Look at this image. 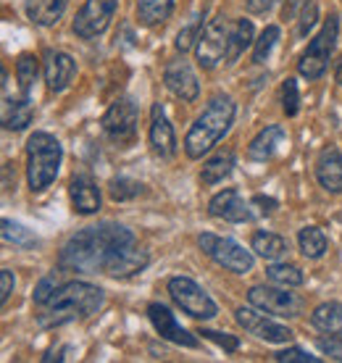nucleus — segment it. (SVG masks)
I'll return each mask as SVG.
<instances>
[{
    "label": "nucleus",
    "instance_id": "f257e3e1",
    "mask_svg": "<svg viewBox=\"0 0 342 363\" xmlns=\"http://www.w3.org/2000/svg\"><path fill=\"white\" fill-rule=\"evenodd\" d=\"M132 242H135V235L121 224L106 221L98 227H87L66 240V245L61 247V255H58V266L63 272L79 274L106 272L114 253Z\"/></svg>",
    "mask_w": 342,
    "mask_h": 363
},
{
    "label": "nucleus",
    "instance_id": "f03ea898",
    "mask_svg": "<svg viewBox=\"0 0 342 363\" xmlns=\"http://www.w3.org/2000/svg\"><path fill=\"white\" fill-rule=\"evenodd\" d=\"M100 306H103V290L100 287L87 284V281H72V284H63L61 290L50 298V303L45 306V313L37 316V324L43 329L63 327L69 321L98 313Z\"/></svg>",
    "mask_w": 342,
    "mask_h": 363
},
{
    "label": "nucleus",
    "instance_id": "7ed1b4c3",
    "mask_svg": "<svg viewBox=\"0 0 342 363\" xmlns=\"http://www.w3.org/2000/svg\"><path fill=\"white\" fill-rule=\"evenodd\" d=\"M234 111L237 108H234L232 98H226V95H216L208 103V108L195 118V124L189 127L187 137H184L187 158L198 161V158H203L208 150H214L221 143V137L232 127Z\"/></svg>",
    "mask_w": 342,
    "mask_h": 363
},
{
    "label": "nucleus",
    "instance_id": "20e7f679",
    "mask_svg": "<svg viewBox=\"0 0 342 363\" xmlns=\"http://www.w3.org/2000/svg\"><path fill=\"white\" fill-rule=\"evenodd\" d=\"M63 147L53 135L35 132L27 140V182L32 192L48 190L58 177Z\"/></svg>",
    "mask_w": 342,
    "mask_h": 363
},
{
    "label": "nucleus",
    "instance_id": "39448f33",
    "mask_svg": "<svg viewBox=\"0 0 342 363\" xmlns=\"http://www.w3.org/2000/svg\"><path fill=\"white\" fill-rule=\"evenodd\" d=\"M337 32H340V16L332 13V16L324 21L321 32L308 43V50L303 53L300 64H297V72L303 74L306 79H319L324 77L326 66H329V55L334 50V43H337Z\"/></svg>",
    "mask_w": 342,
    "mask_h": 363
},
{
    "label": "nucleus",
    "instance_id": "423d86ee",
    "mask_svg": "<svg viewBox=\"0 0 342 363\" xmlns=\"http://www.w3.org/2000/svg\"><path fill=\"white\" fill-rule=\"evenodd\" d=\"M169 295H171V300L192 318L208 321V318H214L219 313L216 303L211 300V295H208L195 279H189V277H171Z\"/></svg>",
    "mask_w": 342,
    "mask_h": 363
},
{
    "label": "nucleus",
    "instance_id": "0eeeda50",
    "mask_svg": "<svg viewBox=\"0 0 342 363\" xmlns=\"http://www.w3.org/2000/svg\"><path fill=\"white\" fill-rule=\"evenodd\" d=\"M200 247L203 253L211 255L219 266H224L234 274L253 272V255L245 250L240 242H234L232 237H216V235H200Z\"/></svg>",
    "mask_w": 342,
    "mask_h": 363
},
{
    "label": "nucleus",
    "instance_id": "6e6552de",
    "mask_svg": "<svg viewBox=\"0 0 342 363\" xmlns=\"http://www.w3.org/2000/svg\"><path fill=\"white\" fill-rule=\"evenodd\" d=\"M103 132L114 140L116 145H132L137 137V106L129 98L116 100L106 116H103Z\"/></svg>",
    "mask_w": 342,
    "mask_h": 363
},
{
    "label": "nucleus",
    "instance_id": "1a4fd4ad",
    "mask_svg": "<svg viewBox=\"0 0 342 363\" xmlns=\"http://www.w3.org/2000/svg\"><path fill=\"white\" fill-rule=\"evenodd\" d=\"M226 45H229V27L226 18L216 16L208 21V27L200 32L198 43H195V58L203 69H214V66L226 58Z\"/></svg>",
    "mask_w": 342,
    "mask_h": 363
},
{
    "label": "nucleus",
    "instance_id": "9d476101",
    "mask_svg": "<svg viewBox=\"0 0 342 363\" xmlns=\"http://www.w3.org/2000/svg\"><path fill=\"white\" fill-rule=\"evenodd\" d=\"M116 6L118 0H87L74 18V35L82 40H92V37L103 35L109 29L114 13H116Z\"/></svg>",
    "mask_w": 342,
    "mask_h": 363
},
{
    "label": "nucleus",
    "instance_id": "9b49d317",
    "mask_svg": "<svg viewBox=\"0 0 342 363\" xmlns=\"http://www.w3.org/2000/svg\"><path fill=\"white\" fill-rule=\"evenodd\" d=\"M248 300H250V306H255V308L282 318L297 316L300 308H303V300L297 298L295 292L280 290V287H250Z\"/></svg>",
    "mask_w": 342,
    "mask_h": 363
},
{
    "label": "nucleus",
    "instance_id": "f8f14e48",
    "mask_svg": "<svg viewBox=\"0 0 342 363\" xmlns=\"http://www.w3.org/2000/svg\"><path fill=\"white\" fill-rule=\"evenodd\" d=\"M234 318H237V324H240L245 332L261 337L266 342H289V340H292V329L282 327V324L271 321V318H266L263 313H258V311H253V308H237L234 311Z\"/></svg>",
    "mask_w": 342,
    "mask_h": 363
},
{
    "label": "nucleus",
    "instance_id": "ddd939ff",
    "mask_svg": "<svg viewBox=\"0 0 342 363\" xmlns=\"http://www.w3.org/2000/svg\"><path fill=\"white\" fill-rule=\"evenodd\" d=\"M148 316H150L155 332H158L163 340H169V342L182 345V347H198V337L192 335V332H187L184 327H180L174 313H171L163 303H150V306H148Z\"/></svg>",
    "mask_w": 342,
    "mask_h": 363
},
{
    "label": "nucleus",
    "instance_id": "4468645a",
    "mask_svg": "<svg viewBox=\"0 0 342 363\" xmlns=\"http://www.w3.org/2000/svg\"><path fill=\"white\" fill-rule=\"evenodd\" d=\"M163 82H166V87H169L177 98L184 100V103H192V100H198V95H200L198 77L189 69L187 61H171V64L166 66V72H163Z\"/></svg>",
    "mask_w": 342,
    "mask_h": 363
},
{
    "label": "nucleus",
    "instance_id": "2eb2a0df",
    "mask_svg": "<svg viewBox=\"0 0 342 363\" xmlns=\"http://www.w3.org/2000/svg\"><path fill=\"white\" fill-rule=\"evenodd\" d=\"M208 213L214 218H224V221H232V224H243V221H250L253 213L248 208V203L240 198L237 190H224L216 192L211 203H208Z\"/></svg>",
    "mask_w": 342,
    "mask_h": 363
},
{
    "label": "nucleus",
    "instance_id": "dca6fc26",
    "mask_svg": "<svg viewBox=\"0 0 342 363\" xmlns=\"http://www.w3.org/2000/svg\"><path fill=\"white\" fill-rule=\"evenodd\" d=\"M150 145L161 158H174V153H177V135H174V127L163 113L161 103H155L150 111Z\"/></svg>",
    "mask_w": 342,
    "mask_h": 363
},
{
    "label": "nucleus",
    "instance_id": "f3484780",
    "mask_svg": "<svg viewBox=\"0 0 342 363\" xmlns=\"http://www.w3.org/2000/svg\"><path fill=\"white\" fill-rule=\"evenodd\" d=\"M148 264H150V255L140 250V247H135V242H132V245H126L114 253V258L106 266V274L116 277V279H126V277H135V274L145 272Z\"/></svg>",
    "mask_w": 342,
    "mask_h": 363
},
{
    "label": "nucleus",
    "instance_id": "a211bd4d",
    "mask_svg": "<svg viewBox=\"0 0 342 363\" xmlns=\"http://www.w3.org/2000/svg\"><path fill=\"white\" fill-rule=\"evenodd\" d=\"M316 179L326 192H342V153L337 147H324L319 153Z\"/></svg>",
    "mask_w": 342,
    "mask_h": 363
},
{
    "label": "nucleus",
    "instance_id": "6ab92c4d",
    "mask_svg": "<svg viewBox=\"0 0 342 363\" xmlns=\"http://www.w3.org/2000/svg\"><path fill=\"white\" fill-rule=\"evenodd\" d=\"M77 64L69 53H50L45 61V82L50 92H63L72 84Z\"/></svg>",
    "mask_w": 342,
    "mask_h": 363
},
{
    "label": "nucleus",
    "instance_id": "aec40b11",
    "mask_svg": "<svg viewBox=\"0 0 342 363\" xmlns=\"http://www.w3.org/2000/svg\"><path fill=\"white\" fill-rule=\"evenodd\" d=\"M69 192H72V203L77 213L90 216V213H98L100 211V190L90 177H77V179H72Z\"/></svg>",
    "mask_w": 342,
    "mask_h": 363
},
{
    "label": "nucleus",
    "instance_id": "412c9836",
    "mask_svg": "<svg viewBox=\"0 0 342 363\" xmlns=\"http://www.w3.org/2000/svg\"><path fill=\"white\" fill-rule=\"evenodd\" d=\"M69 0H27V16L40 27H53L63 16Z\"/></svg>",
    "mask_w": 342,
    "mask_h": 363
},
{
    "label": "nucleus",
    "instance_id": "4be33fe9",
    "mask_svg": "<svg viewBox=\"0 0 342 363\" xmlns=\"http://www.w3.org/2000/svg\"><path fill=\"white\" fill-rule=\"evenodd\" d=\"M32 116H35V108H32L29 95H21V100H13V103L9 98H3V124H6V129L18 132L32 121Z\"/></svg>",
    "mask_w": 342,
    "mask_h": 363
},
{
    "label": "nucleus",
    "instance_id": "5701e85b",
    "mask_svg": "<svg viewBox=\"0 0 342 363\" xmlns=\"http://www.w3.org/2000/svg\"><path fill=\"white\" fill-rule=\"evenodd\" d=\"M282 140H285V132H282V127L271 124V127L261 129V132L255 135V140H253L250 147H248V155H250L253 161H269Z\"/></svg>",
    "mask_w": 342,
    "mask_h": 363
},
{
    "label": "nucleus",
    "instance_id": "b1692460",
    "mask_svg": "<svg viewBox=\"0 0 342 363\" xmlns=\"http://www.w3.org/2000/svg\"><path fill=\"white\" fill-rule=\"evenodd\" d=\"M174 11V0H137V18L145 27L163 24Z\"/></svg>",
    "mask_w": 342,
    "mask_h": 363
},
{
    "label": "nucleus",
    "instance_id": "393cba45",
    "mask_svg": "<svg viewBox=\"0 0 342 363\" xmlns=\"http://www.w3.org/2000/svg\"><path fill=\"white\" fill-rule=\"evenodd\" d=\"M311 321L314 327H319L321 332H329V335H342V303H321L319 308L311 313Z\"/></svg>",
    "mask_w": 342,
    "mask_h": 363
},
{
    "label": "nucleus",
    "instance_id": "a878e982",
    "mask_svg": "<svg viewBox=\"0 0 342 363\" xmlns=\"http://www.w3.org/2000/svg\"><path fill=\"white\" fill-rule=\"evenodd\" d=\"M253 43V21L248 18H240L234 29L229 32V45H226V64H234L240 55L250 48Z\"/></svg>",
    "mask_w": 342,
    "mask_h": 363
},
{
    "label": "nucleus",
    "instance_id": "bb28decb",
    "mask_svg": "<svg viewBox=\"0 0 342 363\" xmlns=\"http://www.w3.org/2000/svg\"><path fill=\"white\" fill-rule=\"evenodd\" d=\"M253 250L266 261H280L287 253V240L274 232H255L253 235Z\"/></svg>",
    "mask_w": 342,
    "mask_h": 363
},
{
    "label": "nucleus",
    "instance_id": "cd10ccee",
    "mask_svg": "<svg viewBox=\"0 0 342 363\" xmlns=\"http://www.w3.org/2000/svg\"><path fill=\"white\" fill-rule=\"evenodd\" d=\"M232 166H234V155L229 150L216 153L214 158H208L206 164H203L200 179H203V184H219V182H224V177L232 174Z\"/></svg>",
    "mask_w": 342,
    "mask_h": 363
},
{
    "label": "nucleus",
    "instance_id": "c85d7f7f",
    "mask_svg": "<svg viewBox=\"0 0 342 363\" xmlns=\"http://www.w3.org/2000/svg\"><path fill=\"white\" fill-rule=\"evenodd\" d=\"M297 242H300V250H303V255H306V258H321V255L326 253V237L319 227L300 229Z\"/></svg>",
    "mask_w": 342,
    "mask_h": 363
},
{
    "label": "nucleus",
    "instance_id": "c756f323",
    "mask_svg": "<svg viewBox=\"0 0 342 363\" xmlns=\"http://www.w3.org/2000/svg\"><path fill=\"white\" fill-rule=\"evenodd\" d=\"M266 277H269L274 284H282V287H300V284L306 281L303 272L292 264H271L269 269H266Z\"/></svg>",
    "mask_w": 342,
    "mask_h": 363
},
{
    "label": "nucleus",
    "instance_id": "7c9ffc66",
    "mask_svg": "<svg viewBox=\"0 0 342 363\" xmlns=\"http://www.w3.org/2000/svg\"><path fill=\"white\" fill-rule=\"evenodd\" d=\"M37 72H40V64H37L35 55H18L16 61V77H18V84H21V95H29V90H32V84H35L37 79Z\"/></svg>",
    "mask_w": 342,
    "mask_h": 363
},
{
    "label": "nucleus",
    "instance_id": "2f4dec72",
    "mask_svg": "<svg viewBox=\"0 0 342 363\" xmlns=\"http://www.w3.org/2000/svg\"><path fill=\"white\" fill-rule=\"evenodd\" d=\"M3 240L6 242H13L18 247H35L37 237L29 232L27 227H21L18 221H11V218H3Z\"/></svg>",
    "mask_w": 342,
    "mask_h": 363
},
{
    "label": "nucleus",
    "instance_id": "473e14b6",
    "mask_svg": "<svg viewBox=\"0 0 342 363\" xmlns=\"http://www.w3.org/2000/svg\"><path fill=\"white\" fill-rule=\"evenodd\" d=\"M109 192H111V198L116 200V203H124V200L137 198V195L143 192V184H140V182H135V179H129V177H118V179L111 182Z\"/></svg>",
    "mask_w": 342,
    "mask_h": 363
},
{
    "label": "nucleus",
    "instance_id": "72a5a7b5",
    "mask_svg": "<svg viewBox=\"0 0 342 363\" xmlns=\"http://www.w3.org/2000/svg\"><path fill=\"white\" fill-rule=\"evenodd\" d=\"M277 40H280V27H266L261 32V37L255 40V50H253V61L255 64H263L266 58H269L271 48L277 45Z\"/></svg>",
    "mask_w": 342,
    "mask_h": 363
},
{
    "label": "nucleus",
    "instance_id": "f704fd0d",
    "mask_svg": "<svg viewBox=\"0 0 342 363\" xmlns=\"http://www.w3.org/2000/svg\"><path fill=\"white\" fill-rule=\"evenodd\" d=\"M282 108L287 116H297V111H300V92H297L295 79H285L282 84Z\"/></svg>",
    "mask_w": 342,
    "mask_h": 363
},
{
    "label": "nucleus",
    "instance_id": "c9c22d12",
    "mask_svg": "<svg viewBox=\"0 0 342 363\" xmlns=\"http://www.w3.org/2000/svg\"><path fill=\"white\" fill-rule=\"evenodd\" d=\"M58 290H61V287H58V279H55V277H45V279L37 284L35 303H37V306H48V303H50V298H53Z\"/></svg>",
    "mask_w": 342,
    "mask_h": 363
},
{
    "label": "nucleus",
    "instance_id": "e433bc0d",
    "mask_svg": "<svg viewBox=\"0 0 342 363\" xmlns=\"http://www.w3.org/2000/svg\"><path fill=\"white\" fill-rule=\"evenodd\" d=\"M200 335L206 337V340H211V342H216L219 347H224L226 353H234L237 347H240V340L232 335H224V332H214V329H203Z\"/></svg>",
    "mask_w": 342,
    "mask_h": 363
},
{
    "label": "nucleus",
    "instance_id": "4c0bfd02",
    "mask_svg": "<svg viewBox=\"0 0 342 363\" xmlns=\"http://www.w3.org/2000/svg\"><path fill=\"white\" fill-rule=\"evenodd\" d=\"M274 361L280 363H319L316 355H308L306 350H300V347H289V350H282V353L274 355Z\"/></svg>",
    "mask_w": 342,
    "mask_h": 363
},
{
    "label": "nucleus",
    "instance_id": "58836bf2",
    "mask_svg": "<svg viewBox=\"0 0 342 363\" xmlns=\"http://www.w3.org/2000/svg\"><path fill=\"white\" fill-rule=\"evenodd\" d=\"M198 29H200V21H192L189 27H184L180 32V37H177V50L180 53H187L189 48H192V43H198Z\"/></svg>",
    "mask_w": 342,
    "mask_h": 363
},
{
    "label": "nucleus",
    "instance_id": "ea45409f",
    "mask_svg": "<svg viewBox=\"0 0 342 363\" xmlns=\"http://www.w3.org/2000/svg\"><path fill=\"white\" fill-rule=\"evenodd\" d=\"M316 16H319L316 3L314 0H306V3H303V9H300V27H297V32H300V35H308V29L316 24Z\"/></svg>",
    "mask_w": 342,
    "mask_h": 363
},
{
    "label": "nucleus",
    "instance_id": "a19ab883",
    "mask_svg": "<svg viewBox=\"0 0 342 363\" xmlns=\"http://www.w3.org/2000/svg\"><path fill=\"white\" fill-rule=\"evenodd\" d=\"M319 350L324 355H329L332 361H342V337L337 340V337H329V340H319Z\"/></svg>",
    "mask_w": 342,
    "mask_h": 363
},
{
    "label": "nucleus",
    "instance_id": "79ce46f5",
    "mask_svg": "<svg viewBox=\"0 0 342 363\" xmlns=\"http://www.w3.org/2000/svg\"><path fill=\"white\" fill-rule=\"evenodd\" d=\"M11 292H13V272L3 269V272H0V300L9 303Z\"/></svg>",
    "mask_w": 342,
    "mask_h": 363
},
{
    "label": "nucleus",
    "instance_id": "37998d69",
    "mask_svg": "<svg viewBox=\"0 0 342 363\" xmlns=\"http://www.w3.org/2000/svg\"><path fill=\"white\" fill-rule=\"evenodd\" d=\"M245 6L250 13H266L274 6V0H245Z\"/></svg>",
    "mask_w": 342,
    "mask_h": 363
},
{
    "label": "nucleus",
    "instance_id": "c03bdc74",
    "mask_svg": "<svg viewBox=\"0 0 342 363\" xmlns=\"http://www.w3.org/2000/svg\"><path fill=\"white\" fill-rule=\"evenodd\" d=\"M253 203H258V206H263V211H266V213H271V211L277 208V200L263 198V195H255V198H253Z\"/></svg>",
    "mask_w": 342,
    "mask_h": 363
},
{
    "label": "nucleus",
    "instance_id": "a18cd8bd",
    "mask_svg": "<svg viewBox=\"0 0 342 363\" xmlns=\"http://www.w3.org/2000/svg\"><path fill=\"white\" fill-rule=\"evenodd\" d=\"M334 79H337V84H342V58L337 61V66H334Z\"/></svg>",
    "mask_w": 342,
    "mask_h": 363
},
{
    "label": "nucleus",
    "instance_id": "49530a36",
    "mask_svg": "<svg viewBox=\"0 0 342 363\" xmlns=\"http://www.w3.org/2000/svg\"><path fill=\"white\" fill-rule=\"evenodd\" d=\"M274 3H280V0H274Z\"/></svg>",
    "mask_w": 342,
    "mask_h": 363
},
{
    "label": "nucleus",
    "instance_id": "de8ad7c7",
    "mask_svg": "<svg viewBox=\"0 0 342 363\" xmlns=\"http://www.w3.org/2000/svg\"><path fill=\"white\" fill-rule=\"evenodd\" d=\"M340 337H342V335H340Z\"/></svg>",
    "mask_w": 342,
    "mask_h": 363
}]
</instances>
